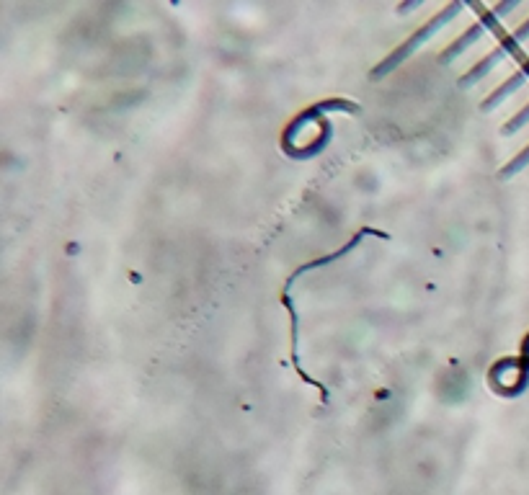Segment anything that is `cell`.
I'll list each match as a JSON object with an SVG mask.
<instances>
[{
  "label": "cell",
  "instance_id": "obj_4",
  "mask_svg": "<svg viewBox=\"0 0 529 495\" xmlns=\"http://www.w3.org/2000/svg\"><path fill=\"white\" fill-rule=\"evenodd\" d=\"M529 165V145L524 147L522 153H517L514 155V158L509 160V163L504 165V168H501V178H511V176H517V173H522L524 168H527Z\"/></svg>",
  "mask_w": 529,
  "mask_h": 495
},
{
  "label": "cell",
  "instance_id": "obj_3",
  "mask_svg": "<svg viewBox=\"0 0 529 495\" xmlns=\"http://www.w3.org/2000/svg\"><path fill=\"white\" fill-rule=\"evenodd\" d=\"M517 6H519L517 0H509V3H499V6H496V8H491V11H488L486 16H483V19L475 21V24L470 26L468 31H462L460 37H457L455 42L450 44V47L444 49L442 55H439V62H442V65H450V62L455 60L457 55H462L465 49L473 47L475 42H480V39H483V34H486V31L491 29V26L499 24L501 16H506V13L514 11V8H517Z\"/></svg>",
  "mask_w": 529,
  "mask_h": 495
},
{
  "label": "cell",
  "instance_id": "obj_1",
  "mask_svg": "<svg viewBox=\"0 0 529 495\" xmlns=\"http://www.w3.org/2000/svg\"><path fill=\"white\" fill-rule=\"evenodd\" d=\"M460 11H462V3H452V6L442 8V11H439L437 16H434V19H429L424 26H421V29L413 31V34L406 39V42L398 44V47H395L393 52H390V55L385 57V60H382L375 70H372L370 78L372 80H382L385 75H390L393 70H398L400 65H403V62H406L408 57L413 55V52H419V49L424 47V44L429 42L431 37H437L439 31H442L444 26L450 24V21L455 19V16Z\"/></svg>",
  "mask_w": 529,
  "mask_h": 495
},
{
  "label": "cell",
  "instance_id": "obj_2",
  "mask_svg": "<svg viewBox=\"0 0 529 495\" xmlns=\"http://www.w3.org/2000/svg\"><path fill=\"white\" fill-rule=\"evenodd\" d=\"M527 37H529V19L524 21V24L519 26V29L511 31L509 37L501 39V42L496 44V47H493L491 52H488V55L480 57V60L475 62L473 68H470L468 73H465L460 78V88H470V86H475V83H478L480 78H486V75L491 73V70L496 68V65H501V62H504L506 57H509L511 52H514V49H517L519 44H522Z\"/></svg>",
  "mask_w": 529,
  "mask_h": 495
},
{
  "label": "cell",
  "instance_id": "obj_6",
  "mask_svg": "<svg viewBox=\"0 0 529 495\" xmlns=\"http://www.w3.org/2000/svg\"><path fill=\"white\" fill-rule=\"evenodd\" d=\"M517 73H519V75H522V78H524V80H529V62H524V65H522V68H519V70H517Z\"/></svg>",
  "mask_w": 529,
  "mask_h": 495
},
{
  "label": "cell",
  "instance_id": "obj_5",
  "mask_svg": "<svg viewBox=\"0 0 529 495\" xmlns=\"http://www.w3.org/2000/svg\"><path fill=\"white\" fill-rule=\"evenodd\" d=\"M527 124H529V104L522 106V109H519L517 114H514V117H511L509 122H506L504 135H514V132H519V129L527 127Z\"/></svg>",
  "mask_w": 529,
  "mask_h": 495
}]
</instances>
